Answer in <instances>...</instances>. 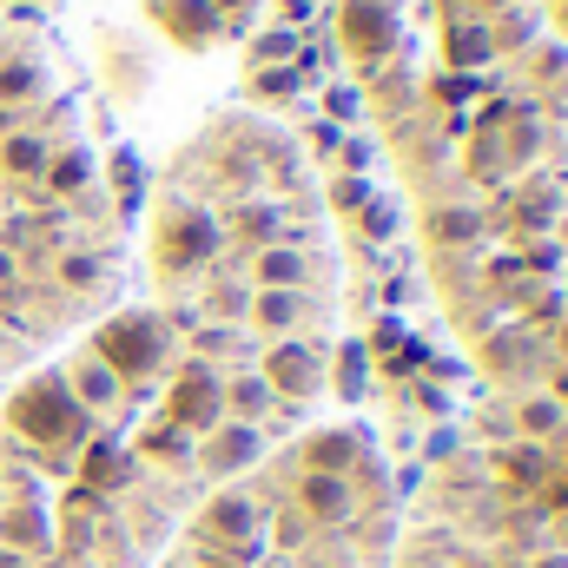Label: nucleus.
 I'll return each mask as SVG.
<instances>
[{"instance_id":"nucleus-11","label":"nucleus","mask_w":568,"mask_h":568,"mask_svg":"<svg viewBox=\"0 0 568 568\" xmlns=\"http://www.w3.org/2000/svg\"><path fill=\"white\" fill-rule=\"evenodd\" d=\"M542 503L549 509H568V469H556V483H542Z\"/></svg>"},{"instance_id":"nucleus-5","label":"nucleus","mask_w":568,"mask_h":568,"mask_svg":"<svg viewBox=\"0 0 568 568\" xmlns=\"http://www.w3.org/2000/svg\"><path fill=\"white\" fill-rule=\"evenodd\" d=\"M199 529H205L219 549H245V542H252V529H258V509H252L245 496H219V503L199 516Z\"/></svg>"},{"instance_id":"nucleus-8","label":"nucleus","mask_w":568,"mask_h":568,"mask_svg":"<svg viewBox=\"0 0 568 568\" xmlns=\"http://www.w3.org/2000/svg\"><path fill=\"white\" fill-rule=\"evenodd\" d=\"M496 469H503V483H509V489H529V483H542V476H549V456H542L536 443H516V449H503V456H496Z\"/></svg>"},{"instance_id":"nucleus-12","label":"nucleus","mask_w":568,"mask_h":568,"mask_svg":"<svg viewBox=\"0 0 568 568\" xmlns=\"http://www.w3.org/2000/svg\"><path fill=\"white\" fill-rule=\"evenodd\" d=\"M0 568H27V562H20V556H13V549H0Z\"/></svg>"},{"instance_id":"nucleus-6","label":"nucleus","mask_w":568,"mask_h":568,"mask_svg":"<svg viewBox=\"0 0 568 568\" xmlns=\"http://www.w3.org/2000/svg\"><path fill=\"white\" fill-rule=\"evenodd\" d=\"M297 503H304V516L311 523H344L351 516V483L344 476H297Z\"/></svg>"},{"instance_id":"nucleus-13","label":"nucleus","mask_w":568,"mask_h":568,"mask_svg":"<svg viewBox=\"0 0 568 568\" xmlns=\"http://www.w3.org/2000/svg\"><path fill=\"white\" fill-rule=\"evenodd\" d=\"M0 7H47V0H0Z\"/></svg>"},{"instance_id":"nucleus-4","label":"nucleus","mask_w":568,"mask_h":568,"mask_svg":"<svg viewBox=\"0 0 568 568\" xmlns=\"http://www.w3.org/2000/svg\"><path fill=\"white\" fill-rule=\"evenodd\" d=\"M304 469L311 476H351V469H364V449H357L351 429H317L304 443Z\"/></svg>"},{"instance_id":"nucleus-10","label":"nucleus","mask_w":568,"mask_h":568,"mask_svg":"<svg viewBox=\"0 0 568 568\" xmlns=\"http://www.w3.org/2000/svg\"><path fill=\"white\" fill-rule=\"evenodd\" d=\"M536 7H542V20H549V33H556V40L568 47V0H536Z\"/></svg>"},{"instance_id":"nucleus-14","label":"nucleus","mask_w":568,"mask_h":568,"mask_svg":"<svg viewBox=\"0 0 568 568\" xmlns=\"http://www.w3.org/2000/svg\"><path fill=\"white\" fill-rule=\"evenodd\" d=\"M536 568H568V556H556V562H536Z\"/></svg>"},{"instance_id":"nucleus-3","label":"nucleus","mask_w":568,"mask_h":568,"mask_svg":"<svg viewBox=\"0 0 568 568\" xmlns=\"http://www.w3.org/2000/svg\"><path fill=\"white\" fill-rule=\"evenodd\" d=\"M245 463H258V429L252 424H219L199 436V469L205 476H232Z\"/></svg>"},{"instance_id":"nucleus-2","label":"nucleus","mask_w":568,"mask_h":568,"mask_svg":"<svg viewBox=\"0 0 568 568\" xmlns=\"http://www.w3.org/2000/svg\"><path fill=\"white\" fill-rule=\"evenodd\" d=\"M145 7H152V20H159V33H165V40H179V47L205 53V47L232 40V33L252 20V7H258V0H145Z\"/></svg>"},{"instance_id":"nucleus-9","label":"nucleus","mask_w":568,"mask_h":568,"mask_svg":"<svg viewBox=\"0 0 568 568\" xmlns=\"http://www.w3.org/2000/svg\"><path fill=\"white\" fill-rule=\"evenodd\" d=\"M0 549H13V556H20V549H47L40 516H33V509H20V516L7 509V516H0Z\"/></svg>"},{"instance_id":"nucleus-7","label":"nucleus","mask_w":568,"mask_h":568,"mask_svg":"<svg viewBox=\"0 0 568 568\" xmlns=\"http://www.w3.org/2000/svg\"><path fill=\"white\" fill-rule=\"evenodd\" d=\"M80 449H87V483H93V489H120V483H126V456H120L113 436H87Z\"/></svg>"},{"instance_id":"nucleus-1","label":"nucleus","mask_w":568,"mask_h":568,"mask_svg":"<svg viewBox=\"0 0 568 568\" xmlns=\"http://www.w3.org/2000/svg\"><path fill=\"white\" fill-rule=\"evenodd\" d=\"M7 429H13V443H33V449H80L87 436H93V417L67 397V384H60V371H40V377H27L13 397H7Z\"/></svg>"}]
</instances>
